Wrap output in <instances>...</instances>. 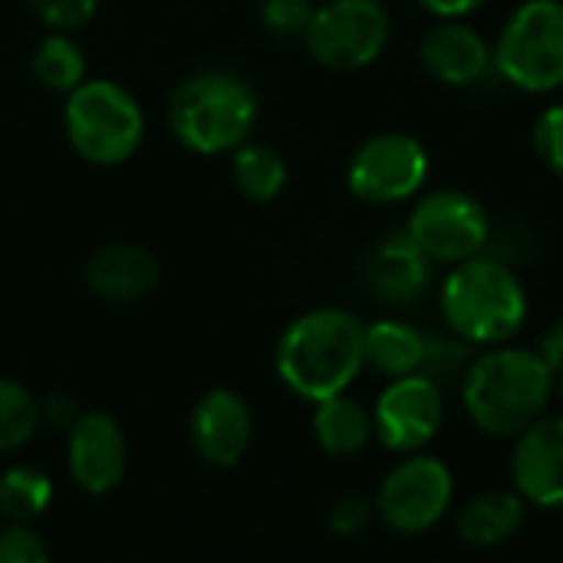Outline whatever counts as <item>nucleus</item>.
<instances>
[{"label":"nucleus","instance_id":"22","mask_svg":"<svg viewBox=\"0 0 563 563\" xmlns=\"http://www.w3.org/2000/svg\"><path fill=\"white\" fill-rule=\"evenodd\" d=\"M30 66H33L36 82L53 92H69L86 79V56H82L79 43H73L59 30H53L46 40L36 43Z\"/></svg>","mask_w":563,"mask_h":563},{"label":"nucleus","instance_id":"5","mask_svg":"<svg viewBox=\"0 0 563 563\" xmlns=\"http://www.w3.org/2000/svg\"><path fill=\"white\" fill-rule=\"evenodd\" d=\"M66 139L89 165H122L145 139L139 99L112 79H82L66 92Z\"/></svg>","mask_w":563,"mask_h":563},{"label":"nucleus","instance_id":"21","mask_svg":"<svg viewBox=\"0 0 563 563\" xmlns=\"http://www.w3.org/2000/svg\"><path fill=\"white\" fill-rule=\"evenodd\" d=\"M234 181L251 201H274L287 185V162L277 148L244 142L234 148Z\"/></svg>","mask_w":563,"mask_h":563},{"label":"nucleus","instance_id":"10","mask_svg":"<svg viewBox=\"0 0 563 563\" xmlns=\"http://www.w3.org/2000/svg\"><path fill=\"white\" fill-rule=\"evenodd\" d=\"M429 178V152L416 135L379 132L366 139L346 168V185L373 205H399L422 191Z\"/></svg>","mask_w":563,"mask_h":563},{"label":"nucleus","instance_id":"4","mask_svg":"<svg viewBox=\"0 0 563 563\" xmlns=\"http://www.w3.org/2000/svg\"><path fill=\"white\" fill-rule=\"evenodd\" d=\"M168 125L198 155L234 152L257 125V92L247 79L224 69L195 73L172 92Z\"/></svg>","mask_w":563,"mask_h":563},{"label":"nucleus","instance_id":"14","mask_svg":"<svg viewBox=\"0 0 563 563\" xmlns=\"http://www.w3.org/2000/svg\"><path fill=\"white\" fill-rule=\"evenodd\" d=\"M125 435L106 412H82L66 432L69 478L86 495H109L125 478Z\"/></svg>","mask_w":563,"mask_h":563},{"label":"nucleus","instance_id":"15","mask_svg":"<svg viewBox=\"0 0 563 563\" xmlns=\"http://www.w3.org/2000/svg\"><path fill=\"white\" fill-rule=\"evenodd\" d=\"M419 63L445 86H475L495 66V53L465 16H439L419 40Z\"/></svg>","mask_w":563,"mask_h":563},{"label":"nucleus","instance_id":"6","mask_svg":"<svg viewBox=\"0 0 563 563\" xmlns=\"http://www.w3.org/2000/svg\"><path fill=\"white\" fill-rule=\"evenodd\" d=\"M495 69L525 92L563 86V3L525 0L498 33Z\"/></svg>","mask_w":563,"mask_h":563},{"label":"nucleus","instance_id":"17","mask_svg":"<svg viewBox=\"0 0 563 563\" xmlns=\"http://www.w3.org/2000/svg\"><path fill=\"white\" fill-rule=\"evenodd\" d=\"M429 267L432 261L416 247L409 231H396L373 251L366 280L369 290L386 303H412L429 287Z\"/></svg>","mask_w":563,"mask_h":563},{"label":"nucleus","instance_id":"28","mask_svg":"<svg viewBox=\"0 0 563 563\" xmlns=\"http://www.w3.org/2000/svg\"><path fill=\"white\" fill-rule=\"evenodd\" d=\"M313 10V0H264L261 20L274 36H303Z\"/></svg>","mask_w":563,"mask_h":563},{"label":"nucleus","instance_id":"31","mask_svg":"<svg viewBox=\"0 0 563 563\" xmlns=\"http://www.w3.org/2000/svg\"><path fill=\"white\" fill-rule=\"evenodd\" d=\"M79 416H82V412H79L76 399H73V396H66V393H53V396H46V399L40 402V419H46L53 429L69 432V429H73V422H76Z\"/></svg>","mask_w":563,"mask_h":563},{"label":"nucleus","instance_id":"30","mask_svg":"<svg viewBox=\"0 0 563 563\" xmlns=\"http://www.w3.org/2000/svg\"><path fill=\"white\" fill-rule=\"evenodd\" d=\"M373 511H376V508H373L366 498L346 495V498L333 501V508H330V515H327V528H330L336 538H343V541H346V538H356V534L366 531Z\"/></svg>","mask_w":563,"mask_h":563},{"label":"nucleus","instance_id":"20","mask_svg":"<svg viewBox=\"0 0 563 563\" xmlns=\"http://www.w3.org/2000/svg\"><path fill=\"white\" fill-rule=\"evenodd\" d=\"M366 366L386 379L419 373L426 356V333L406 320H376L366 327Z\"/></svg>","mask_w":563,"mask_h":563},{"label":"nucleus","instance_id":"16","mask_svg":"<svg viewBox=\"0 0 563 563\" xmlns=\"http://www.w3.org/2000/svg\"><path fill=\"white\" fill-rule=\"evenodd\" d=\"M162 280L158 257L142 244H106L86 264V287L109 303H135Z\"/></svg>","mask_w":563,"mask_h":563},{"label":"nucleus","instance_id":"34","mask_svg":"<svg viewBox=\"0 0 563 563\" xmlns=\"http://www.w3.org/2000/svg\"><path fill=\"white\" fill-rule=\"evenodd\" d=\"M554 396L561 399V406H563V373H561V376H558V393H554Z\"/></svg>","mask_w":563,"mask_h":563},{"label":"nucleus","instance_id":"7","mask_svg":"<svg viewBox=\"0 0 563 563\" xmlns=\"http://www.w3.org/2000/svg\"><path fill=\"white\" fill-rule=\"evenodd\" d=\"M393 33L379 0H330L320 3L303 30L307 53L336 73H353L379 59Z\"/></svg>","mask_w":563,"mask_h":563},{"label":"nucleus","instance_id":"24","mask_svg":"<svg viewBox=\"0 0 563 563\" xmlns=\"http://www.w3.org/2000/svg\"><path fill=\"white\" fill-rule=\"evenodd\" d=\"M40 402L13 379H0V455L23 449L40 429Z\"/></svg>","mask_w":563,"mask_h":563},{"label":"nucleus","instance_id":"9","mask_svg":"<svg viewBox=\"0 0 563 563\" xmlns=\"http://www.w3.org/2000/svg\"><path fill=\"white\" fill-rule=\"evenodd\" d=\"M406 231L432 264H459L485 251L492 238V218L475 195L439 188L416 201Z\"/></svg>","mask_w":563,"mask_h":563},{"label":"nucleus","instance_id":"25","mask_svg":"<svg viewBox=\"0 0 563 563\" xmlns=\"http://www.w3.org/2000/svg\"><path fill=\"white\" fill-rule=\"evenodd\" d=\"M468 340H445V336H426V356H422V366L419 373L432 376L439 386L442 383H452V379H462L468 363L475 360Z\"/></svg>","mask_w":563,"mask_h":563},{"label":"nucleus","instance_id":"19","mask_svg":"<svg viewBox=\"0 0 563 563\" xmlns=\"http://www.w3.org/2000/svg\"><path fill=\"white\" fill-rule=\"evenodd\" d=\"M313 406V435L327 455L346 459L366 449V442L373 439V412H366L363 402L336 393Z\"/></svg>","mask_w":563,"mask_h":563},{"label":"nucleus","instance_id":"27","mask_svg":"<svg viewBox=\"0 0 563 563\" xmlns=\"http://www.w3.org/2000/svg\"><path fill=\"white\" fill-rule=\"evenodd\" d=\"M46 558L49 548L30 528V521H10L0 528V563H43Z\"/></svg>","mask_w":563,"mask_h":563},{"label":"nucleus","instance_id":"11","mask_svg":"<svg viewBox=\"0 0 563 563\" xmlns=\"http://www.w3.org/2000/svg\"><path fill=\"white\" fill-rule=\"evenodd\" d=\"M442 386L426 373L389 379L373 406V435L396 455L422 452L442 429Z\"/></svg>","mask_w":563,"mask_h":563},{"label":"nucleus","instance_id":"32","mask_svg":"<svg viewBox=\"0 0 563 563\" xmlns=\"http://www.w3.org/2000/svg\"><path fill=\"white\" fill-rule=\"evenodd\" d=\"M538 353H541V360L554 369V376H561L563 373V320L551 323V327L544 330Z\"/></svg>","mask_w":563,"mask_h":563},{"label":"nucleus","instance_id":"12","mask_svg":"<svg viewBox=\"0 0 563 563\" xmlns=\"http://www.w3.org/2000/svg\"><path fill=\"white\" fill-rule=\"evenodd\" d=\"M511 482L528 505L548 511L563 508V416L544 412L515 435Z\"/></svg>","mask_w":563,"mask_h":563},{"label":"nucleus","instance_id":"2","mask_svg":"<svg viewBox=\"0 0 563 563\" xmlns=\"http://www.w3.org/2000/svg\"><path fill=\"white\" fill-rule=\"evenodd\" d=\"M366 323L340 307L297 317L277 340L274 366L290 393L307 402L346 393L366 366Z\"/></svg>","mask_w":563,"mask_h":563},{"label":"nucleus","instance_id":"33","mask_svg":"<svg viewBox=\"0 0 563 563\" xmlns=\"http://www.w3.org/2000/svg\"><path fill=\"white\" fill-rule=\"evenodd\" d=\"M429 13L435 16H468L475 13L485 0H419Z\"/></svg>","mask_w":563,"mask_h":563},{"label":"nucleus","instance_id":"1","mask_svg":"<svg viewBox=\"0 0 563 563\" xmlns=\"http://www.w3.org/2000/svg\"><path fill=\"white\" fill-rule=\"evenodd\" d=\"M558 393L554 369L538 350L505 346L475 356L462 376V406L472 426L492 439H515L538 422Z\"/></svg>","mask_w":563,"mask_h":563},{"label":"nucleus","instance_id":"8","mask_svg":"<svg viewBox=\"0 0 563 563\" xmlns=\"http://www.w3.org/2000/svg\"><path fill=\"white\" fill-rule=\"evenodd\" d=\"M455 501V475L452 468L426 452H409L376 492V515L389 531L416 538L432 531Z\"/></svg>","mask_w":563,"mask_h":563},{"label":"nucleus","instance_id":"29","mask_svg":"<svg viewBox=\"0 0 563 563\" xmlns=\"http://www.w3.org/2000/svg\"><path fill=\"white\" fill-rule=\"evenodd\" d=\"M534 148L541 162L563 178V102L548 106L534 125Z\"/></svg>","mask_w":563,"mask_h":563},{"label":"nucleus","instance_id":"26","mask_svg":"<svg viewBox=\"0 0 563 563\" xmlns=\"http://www.w3.org/2000/svg\"><path fill=\"white\" fill-rule=\"evenodd\" d=\"M26 3L43 26L59 30V33L86 26L99 7V0H26Z\"/></svg>","mask_w":563,"mask_h":563},{"label":"nucleus","instance_id":"3","mask_svg":"<svg viewBox=\"0 0 563 563\" xmlns=\"http://www.w3.org/2000/svg\"><path fill=\"white\" fill-rule=\"evenodd\" d=\"M439 310L445 327L475 343H508L528 320V294L521 277L498 257L475 254L452 264L439 287Z\"/></svg>","mask_w":563,"mask_h":563},{"label":"nucleus","instance_id":"35","mask_svg":"<svg viewBox=\"0 0 563 563\" xmlns=\"http://www.w3.org/2000/svg\"><path fill=\"white\" fill-rule=\"evenodd\" d=\"M379 3H383V0H379Z\"/></svg>","mask_w":563,"mask_h":563},{"label":"nucleus","instance_id":"13","mask_svg":"<svg viewBox=\"0 0 563 563\" xmlns=\"http://www.w3.org/2000/svg\"><path fill=\"white\" fill-rule=\"evenodd\" d=\"M188 435H191V449L205 465L234 468L251 449L254 419L247 402L234 389L218 386L195 402L188 416Z\"/></svg>","mask_w":563,"mask_h":563},{"label":"nucleus","instance_id":"18","mask_svg":"<svg viewBox=\"0 0 563 563\" xmlns=\"http://www.w3.org/2000/svg\"><path fill=\"white\" fill-rule=\"evenodd\" d=\"M525 521H528V501L515 488L511 492H485L462 505V511L455 518V534L462 544L488 551V548H501L511 538H518Z\"/></svg>","mask_w":563,"mask_h":563},{"label":"nucleus","instance_id":"23","mask_svg":"<svg viewBox=\"0 0 563 563\" xmlns=\"http://www.w3.org/2000/svg\"><path fill=\"white\" fill-rule=\"evenodd\" d=\"M53 501V482L33 465H13L0 475V518L33 521Z\"/></svg>","mask_w":563,"mask_h":563}]
</instances>
